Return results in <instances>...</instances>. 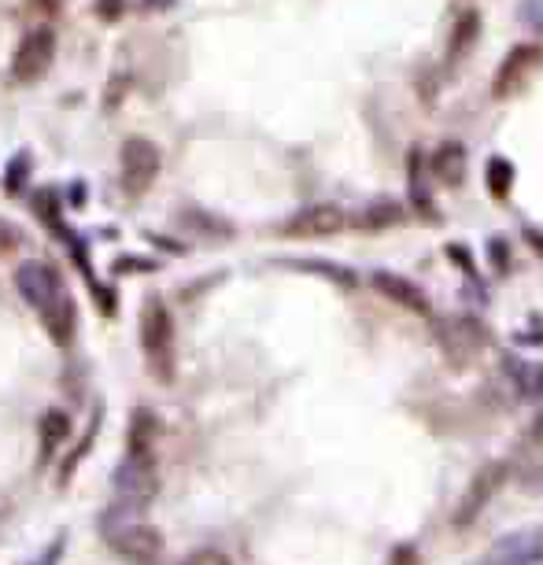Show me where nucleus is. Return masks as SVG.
Returning <instances> with one entry per match:
<instances>
[{
	"label": "nucleus",
	"mask_w": 543,
	"mask_h": 565,
	"mask_svg": "<svg viewBox=\"0 0 543 565\" xmlns=\"http://www.w3.org/2000/svg\"><path fill=\"white\" fill-rule=\"evenodd\" d=\"M31 4L37 8V12H45V15H56L63 8V0H31Z\"/></svg>",
	"instance_id": "23"
},
{
	"label": "nucleus",
	"mask_w": 543,
	"mask_h": 565,
	"mask_svg": "<svg viewBox=\"0 0 543 565\" xmlns=\"http://www.w3.org/2000/svg\"><path fill=\"white\" fill-rule=\"evenodd\" d=\"M529 240H532V245H536V248L543 251V237H540V233H529Z\"/></svg>",
	"instance_id": "26"
},
{
	"label": "nucleus",
	"mask_w": 543,
	"mask_h": 565,
	"mask_svg": "<svg viewBox=\"0 0 543 565\" xmlns=\"http://www.w3.org/2000/svg\"><path fill=\"white\" fill-rule=\"evenodd\" d=\"M347 226H352V219H347L341 208L318 203V208L296 211L293 219L281 226V233H285V237H333V233H341Z\"/></svg>",
	"instance_id": "8"
},
{
	"label": "nucleus",
	"mask_w": 543,
	"mask_h": 565,
	"mask_svg": "<svg viewBox=\"0 0 543 565\" xmlns=\"http://www.w3.org/2000/svg\"><path fill=\"white\" fill-rule=\"evenodd\" d=\"M186 565H233L226 554L222 551H211V548H203V551H192L189 558H186Z\"/></svg>",
	"instance_id": "21"
},
{
	"label": "nucleus",
	"mask_w": 543,
	"mask_h": 565,
	"mask_svg": "<svg viewBox=\"0 0 543 565\" xmlns=\"http://www.w3.org/2000/svg\"><path fill=\"white\" fill-rule=\"evenodd\" d=\"M126 0H96V15L104 19V23H115V19L122 15Z\"/></svg>",
	"instance_id": "22"
},
{
	"label": "nucleus",
	"mask_w": 543,
	"mask_h": 565,
	"mask_svg": "<svg viewBox=\"0 0 543 565\" xmlns=\"http://www.w3.org/2000/svg\"><path fill=\"white\" fill-rule=\"evenodd\" d=\"M481 565H543V532L526 529V532H510L484 554Z\"/></svg>",
	"instance_id": "10"
},
{
	"label": "nucleus",
	"mask_w": 543,
	"mask_h": 565,
	"mask_svg": "<svg viewBox=\"0 0 543 565\" xmlns=\"http://www.w3.org/2000/svg\"><path fill=\"white\" fill-rule=\"evenodd\" d=\"M507 466L529 492H543V417L521 436V444L514 447Z\"/></svg>",
	"instance_id": "9"
},
{
	"label": "nucleus",
	"mask_w": 543,
	"mask_h": 565,
	"mask_svg": "<svg viewBox=\"0 0 543 565\" xmlns=\"http://www.w3.org/2000/svg\"><path fill=\"white\" fill-rule=\"evenodd\" d=\"M155 417L138 414L130 425V447H126V459L119 462V470L111 473V489L119 495V506L130 510H144L155 499Z\"/></svg>",
	"instance_id": "2"
},
{
	"label": "nucleus",
	"mask_w": 543,
	"mask_h": 565,
	"mask_svg": "<svg viewBox=\"0 0 543 565\" xmlns=\"http://www.w3.org/2000/svg\"><path fill=\"white\" fill-rule=\"evenodd\" d=\"M507 381L521 399L543 403V363H529V358H510L507 363Z\"/></svg>",
	"instance_id": "15"
},
{
	"label": "nucleus",
	"mask_w": 543,
	"mask_h": 565,
	"mask_svg": "<svg viewBox=\"0 0 543 565\" xmlns=\"http://www.w3.org/2000/svg\"><path fill=\"white\" fill-rule=\"evenodd\" d=\"M15 289L19 296L34 307V315L42 318L48 337H52L56 344H67L74 329V307H71V296H67L60 270L48 267V262H23V267L15 270Z\"/></svg>",
	"instance_id": "1"
},
{
	"label": "nucleus",
	"mask_w": 543,
	"mask_h": 565,
	"mask_svg": "<svg viewBox=\"0 0 543 565\" xmlns=\"http://www.w3.org/2000/svg\"><path fill=\"white\" fill-rule=\"evenodd\" d=\"M518 12L532 26V31H543V0H521Z\"/></svg>",
	"instance_id": "20"
},
{
	"label": "nucleus",
	"mask_w": 543,
	"mask_h": 565,
	"mask_svg": "<svg viewBox=\"0 0 543 565\" xmlns=\"http://www.w3.org/2000/svg\"><path fill=\"white\" fill-rule=\"evenodd\" d=\"M503 473H507V466H488V470H481L477 476H473V484H470V492H465V499L459 506V514H455V525L459 529H465L477 514L484 510V503L496 495L499 489V481H503Z\"/></svg>",
	"instance_id": "13"
},
{
	"label": "nucleus",
	"mask_w": 543,
	"mask_h": 565,
	"mask_svg": "<svg viewBox=\"0 0 543 565\" xmlns=\"http://www.w3.org/2000/svg\"><path fill=\"white\" fill-rule=\"evenodd\" d=\"M392 565H414V551H411V548L400 551V554H396V558H392Z\"/></svg>",
	"instance_id": "24"
},
{
	"label": "nucleus",
	"mask_w": 543,
	"mask_h": 565,
	"mask_svg": "<svg viewBox=\"0 0 543 565\" xmlns=\"http://www.w3.org/2000/svg\"><path fill=\"white\" fill-rule=\"evenodd\" d=\"M510 163L507 160H488V189L496 192V197H507L510 189Z\"/></svg>",
	"instance_id": "19"
},
{
	"label": "nucleus",
	"mask_w": 543,
	"mask_h": 565,
	"mask_svg": "<svg viewBox=\"0 0 543 565\" xmlns=\"http://www.w3.org/2000/svg\"><path fill=\"white\" fill-rule=\"evenodd\" d=\"M56 60V34L48 26H34L31 34L19 42L15 60H12V74L19 85H34L37 78H45V71Z\"/></svg>",
	"instance_id": "5"
},
{
	"label": "nucleus",
	"mask_w": 543,
	"mask_h": 565,
	"mask_svg": "<svg viewBox=\"0 0 543 565\" xmlns=\"http://www.w3.org/2000/svg\"><path fill=\"white\" fill-rule=\"evenodd\" d=\"M429 178H436L440 185H459L465 178V149L459 141H444L429 155Z\"/></svg>",
	"instance_id": "14"
},
{
	"label": "nucleus",
	"mask_w": 543,
	"mask_h": 565,
	"mask_svg": "<svg viewBox=\"0 0 543 565\" xmlns=\"http://www.w3.org/2000/svg\"><path fill=\"white\" fill-rule=\"evenodd\" d=\"M543 63L540 45H514L496 74V96H510L521 82H529V74Z\"/></svg>",
	"instance_id": "11"
},
{
	"label": "nucleus",
	"mask_w": 543,
	"mask_h": 565,
	"mask_svg": "<svg viewBox=\"0 0 543 565\" xmlns=\"http://www.w3.org/2000/svg\"><path fill=\"white\" fill-rule=\"evenodd\" d=\"M477 37H481V15L473 12H462L459 19V26H455V34H451V56L459 60V56H470V48L477 45Z\"/></svg>",
	"instance_id": "17"
},
{
	"label": "nucleus",
	"mask_w": 543,
	"mask_h": 565,
	"mask_svg": "<svg viewBox=\"0 0 543 565\" xmlns=\"http://www.w3.org/2000/svg\"><path fill=\"white\" fill-rule=\"evenodd\" d=\"M436 337H440L444 352L451 358H459V363H470V358H477L484 352V344H488V333H484V326L477 318L470 315H455V318H436Z\"/></svg>",
	"instance_id": "6"
},
{
	"label": "nucleus",
	"mask_w": 543,
	"mask_h": 565,
	"mask_svg": "<svg viewBox=\"0 0 543 565\" xmlns=\"http://www.w3.org/2000/svg\"><path fill=\"white\" fill-rule=\"evenodd\" d=\"M67 433H71V422H67V414L48 411L42 417V462H48L67 444Z\"/></svg>",
	"instance_id": "16"
},
{
	"label": "nucleus",
	"mask_w": 543,
	"mask_h": 565,
	"mask_svg": "<svg viewBox=\"0 0 543 565\" xmlns=\"http://www.w3.org/2000/svg\"><path fill=\"white\" fill-rule=\"evenodd\" d=\"M170 0H144V8H167Z\"/></svg>",
	"instance_id": "25"
},
{
	"label": "nucleus",
	"mask_w": 543,
	"mask_h": 565,
	"mask_svg": "<svg viewBox=\"0 0 543 565\" xmlns=\"http://www.w3.org/2000/svg\"><path fill=\"white\" fill-rule=\"evenodd\" d=\"M370 285L381 292V296L392 299V304H400L406 310H418V315H429V299H425V292L414 285L411 278H400V274H392V270H374Z\"/></svg>",
	"instance_id": "12"
},
{
	"label": "nucleus",
	"mask_w": 543,
	"mask_h": 565,
	"mask_svg": "<svg viewBox=\"0 0 543 565\" xmlns=\"http://www.w3.org/2000/svg\"><path fill=\"white\" fill-rule=\"evenodd\" d=\"M141 352L144 366L160 385L174 381V369H178V348H174V318L163 299H144L141 310Z\"/></svg>",
	"instance_id": "4"
},
{
	"label": "nucleus",
	"mask_w": 543,
	"mask_h": 565,
	"mask_svg": "<svg viewBox=\"0 0 543 565\" xmlns=\"http://www.w3.org/2000/svg\"><path fill=\"white\" fill-rule=\"evenodd\" d=\"M403 219V208L400 203H388V200H381V203H374L370 211L366 214H358V226L363 229H370V233H377V229H388V226H396V222Z\"/></svg>",
	"instance_id": "18"
},
{
	"label": "nucleus",
	"mask_w": 543,
	"mask_h": 565,
	"mask_svg": "<svg viewBox=\"0 0 543 565\" xmlns=\"http://www.w3.org/2000/svg\"><path fill=\"white\" fill-rule=\"evenodd\" d=\"M101 535L119 558L130 562H152L163 551V535L141 518V510H130L119 503L101 514Z\"/></svg>",
	"instance_id": "3"
},
{
	"label": "nucleus",
	"mask_w": 543,
	"mask_h": 565,
	"mask_svg": "<svg viewBox=\"0 0 543 565\" xmlns=\"http://www.w3.org/2000/svg\"><path fill=\"white\" fill-rule=\"evenodd\" d=\"M155 174H160V149L144 138H130L122 144V189L130 197L152 189Z\"/></svg>",
	"instance_id": "7"
}]
</instances>
